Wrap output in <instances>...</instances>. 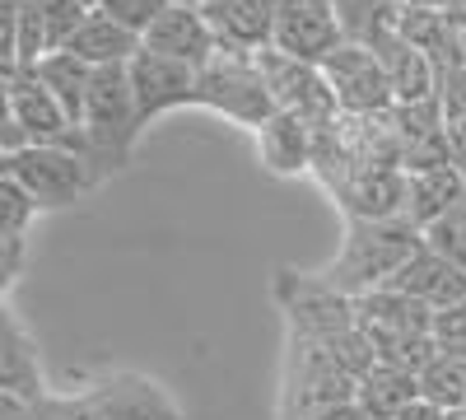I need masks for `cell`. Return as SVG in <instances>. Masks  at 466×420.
Wrapping results in <instances>:
<instances>
[{"instance_id": "1", "label": "cell", "mask_w": 466, "mask_h": 420, "mask_svg": "<svg viewBox=\"0 0 466 420\" xmlns=\"http://www.w3.org/2000/svg\"><path fill=\"white\" fill-rule=\"evenodd\" d=\"M420 248H424V229H415L406 215H397V220H345V239L318 276L336 294L360 299V294L392 285V276Z\"/></svg>"}, {"instance_id": "2", "label": "cell", "mask_w": 466, "mask_h": 420, "mask_svg": "<svg viewBox=\"0 0 466 420\" xmlns=\"http://www.w3.org/2000/svg\"><path fill=\"white\" fill-rule=\"evenodd\" d=\"M80 131H85V149H89V164H94L98 182H107L112 173H122L131 164V149L145 131H140V118H136V94H131L127 66L94 70Z\"/></svg>"}, {"instance_id": "3", "label": "cell", "mask_w": 466, "mask_h": 420, "mask_svg": "<svg viewBox=\"0 0 466 420\" xmlns=\"http://www.w3.org/2000/svg\"><path fill=\"white\" fill-rule=\"evenodd\" d=\"M197 108L215 112V118L243 127V131H257L276 112L270 89L257 70V56L224 52V47L197 70Z\"/></svg>"}, {"instance_id": "4", "label": "cell", "mask_w": 466, "mask_h": 420, "mask_svg": "<svg viewBox=\"0 0 466 420\" xmlns=\"http://www.w3.org/2000/svg\"><path fill=\"white\" fill-rule=\"evenodd\" d=\"M10 178L33 197L37 210H66L75 201H85L98 182L94 164L80 155V149H66V145H28L15 155Z\"/></svg>"}, {"instance_id": "5", "label": "cell", "mask_w": 466, "mask_h": 420, "mask_svg": "<svg viewBox=\"0 0 466 420\" xmlns=\"http://www.w3.org/2000/svg\"><path fill=\"white\" fill-rule=\"evenodd\" d=\"M257 70L270 89V103L280 112H294L299 122H308L313 131H327L340 122V103L327 85L322 66H308V61H294L276 47H261L257 52Z\"/></svg>"}, {"instance_id": "6", "label": "cell", "mask_w": 466, "mask_h": 420, "mask_svg": "<svg viewBox=\"0 0 466 420\" xmlns=\"http://www.w3.org/2000/svg\"><path fill=\"white\" fill-rule=\"evenodd\" d=\"M322 75L340 103V118H387L397 108V94H392V80H387L382 61L373 56L369 43H345L322 61Z\"/></svg>"}, {"instance_id": "7", "label": "cell", "mask_w": 466, "mask_h": 420, "mask_svg": "<svg viewBox=\"0 0 466 420\" xmlns=\"http://www.w3.org/2000/svg\"><path fill=\"white\" fill-rule=\"evenodd\" d=\"M276 299L289 318V336L299 341H331L336 332L355 327V299L336 294L318 271H280L276 276Z\"/></svg>"}, {"instance_id": "8", "label": "cell", "mask_w": 466, "mask_h": 420, "mask_svg": "<svg viewBox=\"0 0 466 420\" xmlns=\"http://www.w3.org/2000/svg\"><path fill=\"white\" fill-rule=\"evenodd\" d=\"M340 43H345V24L331 0H280L276 5V24H270V47L276 52L322 66Z\"/></svg>"}, {"instance_id": "9", "label": "cell", "mask_w": 466, "mask_h": 420, "mask_svg": "<svg viewBox=\"0 0 466 420\" xmlns=\"http://www.w3.org/2000/svg\"><path fill=\"white\" fill-rule=\"evenodd\" d=\"M131 94H136V118H140V131H149L159 118L168 112H182V108H197V70L182 66V61H168L159 52H136L131 66Z\"/></svg>"}, {"instance_id": "10", "label": "cell", "mask_w": 466, "mask_h": 420, "mask_svg": "<svg viewBox=\"0 0 466 420\" xmlns=\"http://www.w3.org/2000/svg\"><path fill=\"white\" fill-rule=\"evenodd\" d=\"M10 112H15L19 131L28 136V145H66V149H80V155L89 159L85 131L61 112V103L47 94V85L37 80L33 66H15L10 70Z\"/></svg>"}, {"instance_id": "11", "label": "cell", "mask_w": 466, "mask_h": 420, "mask_svg": "<svg viewBox=\"0 0 466 420\" xmlns=\"http://www.w3.org/2000/svg\"><path fill=\"white\" fill-rule=\"evenodd\" d=\"M360 43H369L373 47V56L382 61V70H387V80H392V94H397V108H406V103H430V98H439V66L424 56V52H415L406 37L392 28V19L387 24H378V28H369Z\"/></svg>"}, {"instance_id": "12", "label": "cell", "mask_w": 466, "mask_h": 420, "mask_svg": "<svg viewBox=\"0 0 466 420\" xmlns=\"http://www.w3.org/2000/svg\"><path fill=\"white\" fill-rule=\"evenodd\" d=\"M140 47L145 52H159L168 61H182L191 70H201L219 52V43H215V33H210L201 5H168L159 19L149 24V33L140 37Z\"/></svg>"}, {"instance_id": "13", "label": "cell", "mask_w": 466, "mask_h": 420, "mask_svg": "<svg viewBox=\"0 0 466 420\" xmlns=\"http://www.w3.org/2000/svg\"><path fill=\"white\" fill-rule=\"evenodd\" d=\"M98 420H182L177 402L140 374H112L89 388Z\"/></svg>"}, {"instance_id": "14", "label": "cell", "mask_w": 466, "mask_h": 420, "mask_svg": "<svg viewBox=\"0 0 466 420\" xmlns=\"http://www.w3.org/2000/svg\"><path fill=\"white\" fill-rule=\"evenodd\" d=\"M257 140V155L266 164V173H276V178H303V173H313V155H318V131L299 122L294 112H270V118L252 131Z\"/></svg>"}, {"instance_id": "15", "label": "cell", "mask_w": 466, "mask_h": 420, "mask_svg": "<svg viewBox=\"0 0 466 420\" xmlns=\"http://www.w3.org/2000/svg\"><path fill=\"white\" fill-rule=\"evenodd\" d=\"M392 290L420 299L430 313H439V309H452V303L466 299V271H461L457 261H448L443 252H434L430 243H424V248L401 266V271L392 276Z\"/></svg>"}, {"instance_id": "16", "label": "cell", "mask_w": 466, "mask_h": 420, "mask_svg": "<svg viewBox=\"0 0 466 420\" xmlns=\"http://www.w3.org/2000/svg\"><path fill=\"white\" fill-rule=\"evenodd\" d=\"M0 393H19V397L47 393L43 364H37V346L24 332V323L15 318L10 303L0 309Z\"/></svg>"}, {"instance_id": "17", "label": "cell", "mask_w": 466, "mask_h": 420, "mask_svg": "<svg viewBox=\"0 0 466 420\" xmlns=\"http://www.w3.org/2000/svg\"><path fill=\"white\" fill-rule=\"evenodd\" d=\"M461 201H466V173L457 164L406 173V220L415 229H430L434 220H443Z\"/></svg>"}, {"instance_id": "18", "label": "cell", "mask_w": 466, "mask_h": 420, "mask_svg": "<svg viewBox=\"0 0 466 420\" xmlns=\"http://www.w3.org/2000/svg\"><path fill=\"white\" fill-rule=\"evenodd\" d=\"M70 56H80L89 70H107V66H131V56L140 52V37L136 33H127L122 24H112L107 15H89L85 24H80V33L70 37V47H66Z\"/></svg>"}, {"instance_id": "19", "label": "cell", "mask_w": 466, "mask_h": 420, "mask_svg": "<svg viewBox=\"0 0 466 420\" xmlns=\"http://www.w3.org/2000/svg\"><path fill=\"white\" fill-rule=\"evenodd\" d=\"M420 397V378L397 369V364H373L360 384H355V406L369 415V420H392L401 406H410Z\"/></svg>"}, {"instance_id": "20", "label": "cell", "mask_w": 466, "mask_h": 420, "mask_svg": "<svg viewBox=\"0 0 466 420\" xmlns=\"http://www.w3.org/2000/svg\"><path fill=\"white\" fill-rule=\"evenodd\" d=\"M37 70V80L47 85V94L61 103V112L75 122V127H85V103H89V85H94V70L80 61V56H70V52H52L33 66Z\"/></svg>"}, {"instance_id": "21", "label": "cell", "mask_w": 466, "mask_h": 420, "mask_svg": "<svg viewBox=\"0 0 466 420\" xmlns=\"http://www.w3.org/2000/svg\"><path fill=\"white\" fill-rule=\"evenodd\" d=\"M420 397L439 411H466V360L434 355L420 369Z\"/></svg>"}, {"instance_id": "22", "label": "cell", "mask_w": 466, "mask_h": 420, "mask_svg": "<svg viewBox=\"0 0 466 420\" xmlns=\"http://www.w3.org/2000/svg\"><path fill=\"white\" fill-rule=\"evenodd\" d=\"M424 243H430L434 252H443L448 261H457L466 271V201L452 206L443 220H434L430 229H424Z\"/></svg>"}, {"instance_id": "23", "label": "cell", "mask_w": 466, "mask_h": 420, "mask_svg": "<svg viewBox=\"0 0 466 420\" xmlns=\"http://www.w3.org/2000/svg\"><path fill=\"white\" fill-rule=\"evenodd\" d=\"M168 10V0H98V15H107L112 24H122L127 33L145 37L149 24Z\"/></svg>"}, {"instance_id": "24", "label": "cell", "mask_w": 466, "mask_h": 420, "mask_svg": "<svg viewBox=\"0 0 466 420\" xmlns=\"http://www.w3.org/2000/svg\"><path fill=\"white\" fill-rule=\"evenodd\" d=\"M37 206L33 197L24 192V187L15 178L0 182V234H10V239H28V224H33Z\"/></svg>"}, {"instance_id": "25", "label": "cell", "mask_w": 466, "mask_h": 420, "mask_svg": "<svg viewBox=\"0 0 466 420\" xmlns=\"http://www.w3.org/2000/svg\"><path fill=\"white\" fill-rule=\"evenodd\" d=\"M33 420H98L94 415V397L85 393H37L33 397Z\"/></svg>"}, {"instance_id": "26", "label": "cell", "mask_w": 466, "mask_h": 420, "mask_svg": "<svg viewBox=\"0 0 466 420\" xmlns=\"http://www.w3.org/2000/svg\"><path fill=\"white\" fill-rule=\"evenodd\" d=\"M430 336H434L439 355H457V360H466V299L452 303V309H439V313H434Z\"/></svg>"}, {"instance_id": "27", "label": "cell", "mask_w": 466, "mask_h": 420, "mask_svg": "<svg viewBox=\"0 0 466 420\" xmlns=\"http://www.w3.org/2000/svg\"><path fill=\"white\" fill-rule=\"evenodd\" d=\"M24 257H28V243L24 239H10V234H0V281H10L24 271Z\"/></svg>"}, {"instance_id": "28", "label": "cell", "mask_w": 466, "mask_h": 420, "mask_svg": "<svg viewBox=\"0 0 466 420\" xmlns=\"http://www.w3.org/2000/svg\"><path fill=\"white\" fill-rule=\"evenodd\" d=\"M19 61H15V10L5 5V0H0V70H15Z\"/></svg>"}, {"instance_id": "29", "label": "cell", "mask_w": 466, "mask_h": 420, "mask_svg": "<svg viewBox=\"0 0 466 420\" xmlns=\"http://www.w3.org/2000/svg\"><path fill=\"white\" fill-rule=\"evenodd\" d=\"M0 420H33V397L0 393Z\"/></svg>"}, {"instance_id": "30", "label": "cell", "mask_w": 466, "mask_h": 420, "mask_svg": "<svg viewBox=\"0 0 466 420\" xmlns=\"http://www.w3.org/2000/svg\"><path fill=\"white\" fill-rule=\"evenodd\" d=\"M392 420H443V411H439V406H430L424 397H415V402H410V406H401Z\"/></svg>"}, {"instance_id": "31", "label": "cell", "mask_w": 466, "mask_h": 420, "mask_svg": "<svg viewBox=\"0 0 466 420\" xmlns=\"http://www.w3.org/2000/svg\"><path fill=\"white\" fill-rule=\"evenodd\" d=\"M313 420H369L355 402H345V406H331V411H322V415H313Z\"/></svg>"}, {"instance_id": "32", "label": "cell", "mask_w": 466, "mask_h": 420, "mask_svg": "<svg viewBox=\"0 0 466 420\" xmlns=\"http://www.w3.org/2000/svg\"><path fill=\"white\" fill-rule=\"evenodd\" d=\"M443 15L457 33H466V0H443Z\"/></svg>"}, {"instance_id": "33", "label": "cell", "mask_w": 466, "mask_h": 420, "mask_svg": "<svg viewBox=\"0 0 466 420\" xmlns=\"http://www.w3.org/2000/svg\"><path fill=\"white\" fill-rule=\"evenodd\" d=\"M5 112H10V75L0 70V118H5Z\"/></svg>"}, {"instance_id": "34", "label": "cell", "mask_w": 466, "mask_h": 420, "mask_svg": "<svg viewBox=\"0 0 466 420\" xmlns=\"http://www.w3.org/2000/svg\"><path fill=\"white\" fill-rule=\"evenodd\" d=\"M10 164H15V155H5V149H0V182L10 178Z\"/></svg>"}, {"instance_id": "35", "label": "cell", "mask_w": 466, "mask_h": 420, "mask_svg": "<svg viewBox=\"0 0 466 420\" xmlns=\"http://www.w3.org/2000/svg\"><path fill=\"white\" fill-rule=\"evenodd\" d=\"M5 294H10V281H0V309H5Z\"/></svg>"}, {"instance_id": "36", "label": "cell", "mask_w": 466, "mask_h": 420, "mask_svg": "<svg viewBox=\"0 0 466 420\" xmlns=\"http://www.w3.org/2000/svg\"><path fill=\"white\" fill-rule=\"evenodd\" d=\"M443 420H466V411H443Z\"/></svg>"}, {"instance_id": "37", "label": "cell", "mask_w": 466, "mask_h": 420, "mask_svg": "<svg viewBox=\"0 0 466 420\" xmlns=\"http://www.w3.org/2000/svg\"><path fill=\"white\" fill-rule=\"evenodd\" d=\"M75 5H85V10H98V0H75Z\"/></svg>"}]
</instances>
